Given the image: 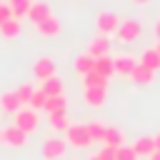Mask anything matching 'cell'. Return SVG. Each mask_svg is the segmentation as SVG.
<instances>
[{"instance_id":"obj_1","label":"cell","mask_w":160,"mask_h":160,"mask_svg":"<svg viewBox=\"0 0 160 160\" xmlns=\"http://www.w3.org/2000/svg\"><path fill=\"white\" fill-rule=\"evenodd\" d=\"M12 120H15L12 125H18L25 135H32V132L40 128V118H38V112H35L32 108H28V105H22V108L12 115Z\"/></svg>"},{"instance_id":"obj_2","label":"cell","mask_w":160,"mask_h":160,"mask_svg":"<svg viewBox=\"0 0 160 160\" xmlns=\"http://www.w3.org/2000/svg\"><path fill=\"white\" fill-rule=\"evenodd\" d=\"M65 142L70 145V148H90L92 145V140H90V132H88V125H72L70 122V128L65 130Z\"/></svg>"},{"instance_id":"obj_3","label":"cell","mask_w":160,"mask_h":160,"mask_svg":"<svg viewBox=\"0 0 160 160\" xmlns=\"http://www.w3.org/2000/svg\"><path fill=\"white\" fill-rule=\"evenodd\" d=\"M140 32H142V25H140V20H135V18L120 20V25H118V30H115V35H118L120 42H132Z\"/></svg>"},{"instance_id":"obj_4","label":"cell","mask_w":160,"mask_h":160,"mask_svg":"<svg viewBox=\"0 0 160 160\" xmlns=\"http://www.w3.org/2000/svg\"><path fill=\"white\" fill-rule=\"evenodd\" d=\"M68 152V142L60 138H48L42 142V160H62Z\"/></svg>"},{"instance_id":"obj_5","label":"cell","mask_w":160,"mask_h":160,"mask_svg":"<svg viewBox=\"0 0 160 160\" xmlns=\"http://www.w3.org/2000/svg\"><path fill=\"white\" fill-rule=\"evenodd\" d=\"M0 142L8 145V148H22L28 142V135L18 125H10V128H2L0 130Z\"/></svg>"},{"instance_id":"obj_6","label":"cell","mask_w":160,"mask_h":160,"mask_svg":"<svg viewBox=\"0 0 160 160\" xmlns=\"http://www.w3.org/2000/svg\"><path fill=\"white\" fill-rule=\"evenodd\" d=\"M95 25H98L100 35H112V32L118 30V25H120V18H118L115 12H108V10H102V12H98V18H95Z\"/></svg>"},{"instance_id":"obj_7","label":"cell","mask_w":160,"mask_h":160,"mask_svg":"<svg viewBox=\"0 0 160 160\" xmlns=\"http://www.w3.org/2000/svg\"><path fill=\"white\" fill-rule=\"evenodd\" d=\"M32 75H35L38 80H48V78H52V75H55V60L48 58V55L38 58V60L32 62Z\"/></svg>"},{"instance_id":"obj_8","label":"cell","mask_w":160,"mask_h":160,"mask_svg":"<svg viewBox=\"0 0 160 160\" xmlns=\"http://www.w3.org/2000/svg\"><path fill=\"white\" fill-rule=\"evenodd\" d=\"M60 28H62V25H60V20H58L55 15H48L42 22H38V25H35V30H38L42 38H55V35L60 32Z\"/></svg>"},{"instance_id":"obj_9","label":"cell","mask_w":160,"mask_h":160,"mask_svg":"<svg viewBox=\"0 0 160 160\" xmlns=\"http://www.w3.org/2000/svg\"><path fill=\"white\" fill-rule=\"evenodd\" d=\"M108 50H110L108 35H98V38H92L88 42V55L90 58H102V55H108Z\"/></svg>"},{"instance_id":"obj_10","label":"cell","mask_w":160,"mask_h":160,"mask_svg":"<svg viewBox=\"0 0 160 160\" xmlns=\"http://www.w3.org/2000/svg\"><path fill=\"white\" fill-rule=\"evenodd\" d=\"M130 78H132V82H135V85H148V82H152V80H155V70H150L148 65L138 62V65H135V70L130 72Z\"/></svg>"},{"instance_id":"obj_11","label":"cell","mask_w":160,"mask_h":160,"mask_svg":"<svg viewBox=\"0 0 160 160\" xmlns=\"http://www.w3.org/2000/svg\"><path fill=\"white\" fill-rule=\"evenodd\" d=\"M42 110H45L48 115H65V112H68V100H65V95H55V98H48Z\"/></svg>"},{"instance_id":"obj_12","label":"cell","mask_w":160,"mask_h":160,"mask_svg":"<svg viewBox=\"0 0 160 160\" xmlns=\"http://www.w3.org/2000/svg\"><path fill=\"white\" fill-rule=\"evenodd\" d=\"M132 150H135V155H138V158H150V155L155 152V142H152V138H150V135H140V138L135 140Z\"/></svg>"},{"instance_id":"obj_13","label":"cell","mask_w":160,"mask_h":160,"mask_svg":"<svg viewBox=\"0 0 160 160\" xmlns=\"http://www.w3.org/2000/svg\"><path fill=\"white\" fill-rule=\"evenodd\" d=\"M112 65H115V72H120V75H130V72L135 70L138 60H135L132 55H118V58H112Z\"/></svg>"},{"instance_id":"obj_14","label":"cell","mask_w":160,"mask_h":160,"mask_svg":"<svg viewBox=\"0 0 160 160\" xmlns=\"http://www.w3.org/2000/svg\"><path fill=\"white\" fill-rule=\"evenodd\" d=\"M105 95H108V88H85V102L90 108H100L105 102Z\"/></svg>"},{"instance_id":"obj_15","label":"cell","mask_w":160,"mask_h":160,"mask_svg":"<svg viewBox=\"0 0 160 160\" xmlns=\"http://www.w3.org/2000/svg\"><path fill=\"white\" fill-rule=\"evenodd\" d=\"M0 108L5 110V112H10V115H15L20 108H22V102L18 100V95H15V90H8V92H2L0 95Z\"/></svg>"},{"instance_id":"obj_16","label":"cell","mask_w":160,"mask_h":160,"mask_svg":"<svg viewBox=\"0 0 160 160\" xmlns=\"http://www.w3.org/2000/svg\"><path fill=\"white\" fill-rule=\"evenodd\" d=\"M48 15H50V8H48L45 2H40V0H38V2H32V5H30V10H28V18L32 20V25L42 22Z\"/></svg>"},{"instance_id":"obj_17","label":"cell","mask_w":160,"mask_h":160,"mask_svg":"<svg viewBox=\"0 0 160 160\" xmlns=\"http://www.w3.org/2000/svg\"><path fill=\"white\" fill-rule=\"evenodd\" d=\"M95 72H98V75H102V78H112V75H115V65H112V58H110V55L95 58Z\"/></svg>"},{"instance_id":"obj_18","label":"cell","mask_w":160,"mask_h":160,"mask_svg":"<svg viewBox=\"0 0 160 160\" xmlns=\"http://www.w3.org/2000/svg\"><path fill=\"white\" fill-rule=\"evenodd\" d=\"M40 90L48 95V98H55V95H62V80L58 78V75H52V78H48V80H42V85H40Z\"/></svg>"},{"instance_id":"obj_19","label":"cell","mask_w":160,"mask_h":160,"mask_svg":"<svg viewBox=\"0 0 160 160\" xmlns=\"http://www.w3.org/2000/svg\"><path fill=\"white\" fill-rule=\"evenodd\" d=\"M20 30H22V25H20V20H18V18H10V20H5V22L0 25V35H2L5 40L18 38V35H20Z\"/></svg>"},{"instance_id":"obj_20","label":"cell","mask_w":160,"mask_h":160,"mask_svg":"<svg viewBox=\"0 0 160 160\" xmlns=\"http://www.w3.org/2000/svg\"><path fill=\"white\" fill-rule=\"evenodd\" d=\"M92 70H95V58H90L88 52H82V55L75 58V72L78 75H88Z\"/></svg>"},{"instance_id":"obj_21","label":"cell","mask_w":160,"mask_h":160,"mask_svg":"<svg viewBox=\"0 0 160 160\" xmlns=\"http://www.w3.org/2000/svg\"><path fill=\"white\" fill-rule=\"evenodd\" d=\"M122 140H125V138H122V132H120L118 128H105V135H102V145H105V148H112V150H115V148L122 145Z\"/></svg>"},{"instance_id":"obj_22","label":"cell","mask_w":160,"mask_h":160,"mask_svg":"<svg viewBox=\"0 0 160 160\" xmlns=\"http://www.w3.org/2000/svg\"><path fill=\"white\" fill-rule=\"evenodd\" d=\"M140 62L148 65L150 70H160V52H158L155 48H145L142 55H140Z\"/></svg>"},{"instance_id":"obj_23","label":"cell","mask_w":160,"mask_h":160,"mask_svg":"<svg viewBox=\"0 0 160 160\" xmlns=\"http://www.w3.org/2000/svg\"><path fill=\"white\" fill-rule=\"evenodd\" d=\"M30 5H32V0H8V8H10V12H12V18H28V10H30Z\"/></svg>"},{"instance_id":"obj_24","label":"cell","mask_w":160,"mask_h":160,"mask_svg":"<svg viewBox=\"0 0 160 160\" xmlns=\"http://www.w3.org/2000/svg\"><path fill=\"white\" fill-rule=\"evenodd\" d=\"M82 85H85V88H108V78H102V75H98V72L92 70V72L82 75Z\"/></svg>"},{"instance_id":"obj_25","label":"cell","mask_w":160,"mask_h":160,"mask_svg":"<svg viewBox=\"0 0 160 160\" xmlns=\"http://www.w3.org/2000/svg\"><path fill=\"white\" fill-rule=\"evenodd\" d=\"M48 122H50V128H52L55 132H65V130L70 128L68 115H48Z\"/></svg>"},{"instance_id":"obj_26","label":"cell","mask_w":160,"mask_h":160,"mask_svg":"<svg viewBox=\"0 0 160 160\" xmlns=\"http://www.w3.org/2000/svg\"><path fill=\"white\" fill-rule=\"evenodd\" d=\"M32 92H35V88L30 85V82H22L18 90H15V95H18V100L22 102V105H28L30 102V98H32Z\"/></svg>"},{"instance_id":"obj_27","label":"cell","mask_w":160,"mask_h":160,"mask_svg":"<svg viewBox=\"0 0 160 160\" xmlns=\"http://www.w3.org/2000/svg\"><path fill=\"white\" fill-rule=\"evenodd\" d=\"M88 132H90V140H92V142H102L105 125H102V122H88Z\"/></svg>"},{"instance_id":"obj_28","label":"cell","mask_w":160,"mask_h":160,"mask_svg":"<svg viewBox=\"0 0 160 160\" xmlns=\"http://www.w3.org/2000/svg\"><path fill=\"white\" fill-rule=\"evenodd\" d=\"M45 100H48V95H45L42 90H35V92H32V98H30V102H28V108H32V110L38 112V110H42V108H45Z\"/></svg>"},{"instance_id":"obj_29","label":"cell","mask_w":160,"mask_h":160,"mask_svg":"<svg viewBox=\"0 0 160 160\" xmlns=\"http://www.w3.org/2000/svg\"><path fill=\"white\" fill-rule=\"evenodd\" d=\"M115 160H138V155H135L132 148L120 145V148H115Z\"/></svg>"},{"instance_id":"obj_30","label":"cell","mask_w":160,"mask_h":160,"mask_svg":"<svg viewBox=\"0 0 160 160\" xmlns=\"http://www.w3.org/2000/svg\"><path fill=\"white\" fill-rule=\"evenodd\" d=\"M92 158H95V160H115V150L102 145V150H100V152H95Z\"/></svg>"},{"instance_id":"obj_31","label":"cell","mask_w":160,"mask_h":160,"mask_svg":"<svg viewBox=\"0 0 160 160\" xmlns=\"http://www.w3.org/2000/svg\"><path fill=\"white\" fill-rule=\"evenodd\" d=\"M10 18H12V12H10L8 2H0V25H2L5 20H10Z\"/></svg>"},{"instance_id":"obj_32","label":"cell","mask_w":160,"mask_h":160,"mask_svg":"<svg viewBox=\"0 0 160 160\" xmlns=\"http://www.w3.org/2000/svg\"><path fill=\"white\" fill-rule=\"evenodd\" d=\"M152 142H155V150L160 152V132H158V135H152Z\"/></svg>"},{"instance_id":"obj_33","label":"cell","mask_w":160,"mask_h":160,"mask_svg":"<svg viewBox=\"0 0 160 160\" xmlns=\"http://www.w3.org/2000/svg\"><path fill=\"white\" fill-rule=\"evenodd\" d=\"M148 160H160V152H158V150H155V152H152V155H150V158H148Z\"/></svg>"},{"instance_id":"obj_34","label":"cell","mask_w":160,"mask_h":160,"mask_svg":"<svg viewBox=\"0 0 160 160\" xmlns=\"http://www.w3.org/2000/svg\"><path fill=\"white\" fill-rule=\"evenodd\" d=\"M155 35H158V40H160V20H158V25H155Z\"/></svg>"},{"instance_id":"obj_35","label":"cell","mask_w":160,"mask_h":160,"mask_svg":"<svg viewBox=\"0 0 160 160\" xmlns=\"http://www.w3.org/2000/svg\"><path fill=\"white\" fill-rule=\"evenodd\" d=\"M132 2H140V5H142V2H148V0H132Z\"/></svg>"},{"instance_id":"obj_36","label":"cell","mask_w":160,"mask_h":160,"mask_svg":"<svg viewBox=\"0 0 160 160\" xmlns=\"http://www.w3.org/2000/svg\"><path fill=\"white\" fill-rule=\"evenodd\" d=\"M155 50H158V52H160V40H158V48H155Z\"/></svg>"},{"instance_id":"obj_37","label":"cell","mask_w":160,"mask_h":160,"mask_svg":"<svg viewBox=\"0 0 160 160\" xmlns=\"http://www.w3.org/2000/svg\"><path fill=\"white\" fill-rule=\"evenodd\" d=\"M88 160H95V158H88Z\"/></svg>"}]
</instances>
